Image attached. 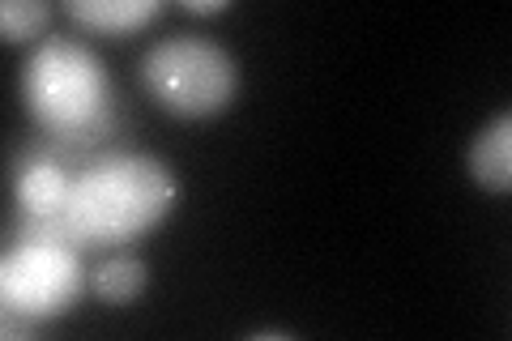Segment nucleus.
Here are the masks:
<instances>
[{
  "label": "nucleus",
  "instance_id": "f257e3e1",
  "mask_svg": "<svg viewBox=\"0 0 512 341\" xmlns=\"http://www.w3.org/2000/svg\"><path fill=\"white\" fill-rule=\"evenodd\" d=\"M175 197V175L163 158L150 154H107L94 158L90 167L73 180L69 205L60 222H26L56 231L60 239L77 248H111V243H133L150 235L158 222L171 214Z\"/></svg>",
  "mask_w": 512,
  "mask_h": 341
},
{
  "label": "nucleus",
  "instance_id": "f03ea898",
  "mask_svg": "<svg viewBox=\"0 0 512 341\" xmlns=\"http://www.w3.org/2000/svg\"><path fill=\"white\" fill-rule=\"evenodd\" d=\"M22 99L47 133L60 141H90L111 128L107 69L90 47L73 39H47L22 69Z\"/></svg>",
  "mask_w": 512,
  "mask_h": 341
},
{
  "label": "nucleus",
  "instance_id": "7ed1b4c3",
  "mask_svg": "<svg viewBox=\"0 0 512 341\" xmlns=\"http://www.w3.org/2000/svg\"><path fill=\"white\" fill-rule=\"evenodd\" d=\"M146 86L158 107L184 120H205L227 111L239 90L235 56L210 35H171L141 60Z\"/></svg>",
  "mask_w": 512,
  "mask_h": 341
},
{
  "label": "nucleus",
  "instance_id": "20e7f679",
  "mask_svg": "<svg viewBox=\"0 0 512 341\" xmlns=\"http://www.w3.org/2000/svg\"><path fill=\"white\" fill-rule=\"evenodd\" d=\"M82 286V248L43 226H22V239L5 252V265H0L5 312L26 320L64 316L82 295Z\"/></svg>",
  "mask_w": 512,
  "mask_h": 341
},
{
  "label": "nucleus",
  "instance_id": "39448f33",
  "mask_svg": "<svg viewBox=\"0 0 512 341\" xmlns=\"http://www.w3.org/2000/svg\"><path fill=\"white\" fill-rule=\"evenodd\" d=\"M73 192V175L52 154H30L18 171V201L26 209V222H60Z\"/></svg>",
  "mask_w": 512,
  "mask_h": 341
},
{
  "label": "nucleus",
  "instance_id": "423d86ee",
  "mask_svg": "<svg viewBox=\"0 0 512 341\" xmlns=\"http://www.w3.org/2000/svg\"><path fill=\"white\" fill-rule=\"evenodd\" d=\"M466 171L478 188L495 192V197H504L512 188V111L491 116L474 133L470 150H466Z\"/></svg>",
  "mask_w": 512,
  "mask_h": 341
},
{
  "label": "nucleus",
  "instance_id": "0eeeda50",
  "mask_svg": "<svg viewBox=\"0 0 512 341\" xmlns=\"http://www.w3.org/2000/svg\"><path fill=\"white\" fill-rule=\"evenodd\" d=\"M64 9L99 35H133L163 13L158 0H69Z\"/></svg>",
  "mask_w": 512,
  "mask_h": 341
},
{
  "label": "nucleus",
  "instance_id": "6e6552de",
  "mask_svg": "<svg viewBox=\"0 0 512 341\" xmlns=\"http://www.w3.org/2000/svg\"><path fill=\"white\" fill-rule=\"evenodd\" d=\"M146 278H150L146 261H137V256H111V261H103L90 273V290L103 303H133L146 290Z\"/></svg>",
  "mask_w": 512,
  "mask_h": 341
},
{
  "label": "nucleus",
  "instance_id": "1a4fd4ad",
  "mask_svg": "<svg viewBox=\"0 0 512 341\" xmlns=\"http://www.w3.org/2000/svg\"><path fill=\"white\" fill-rule=\"evenodd\" d=\"M52 22V5L43 0H5L0 5V30H5V43H22L43 35V26Z\"/></svg>",
  "mask_w": 512,
  "mask_h": 341
},
{
  "label": "nucleus",
  "instance_id": "9d476101",
  "mask_svg": "<svg viewBox=\"0 0 512 341\" xmlns=\"http://www.w3.org/2000/svg\"><path fill=\"white\" fill-rule=\"evenodd\" d=\"M188 13H201V18H210V13H227L231 0H184Z\"/></svg>",
  "mask_w": 512,
  "mask_h": 341
}]
</instances>
